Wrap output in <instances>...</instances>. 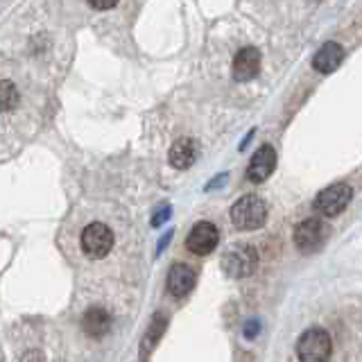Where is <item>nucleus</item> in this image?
<instances>
[{
    "label": "nucleus",
    "instance_id": "9d476101",
    "mask_svg": "<svg viewBox=\"0 0 362 362\" xmlns=\"http://www.w3.org/2000/svg\"><path fill=\"white\" fill-rule=\"evenodd\" d=\"M260 71V52L256 48H243L240 52L235 54L233 59V77L238 82H247V79L256 77Z\"/></svg>",
    "mask_w": 362,
    "mask_h": 362
},
{
    "label": "nucleus",
    "instance_id": "7ed1b4c3",
    "mask_svg": "<svg viewBox=\"0 0 362 362\" xmlns=\"http://www.w3.org/2000/svg\"><path fill=\"white\" fill-rule=\"evenodd\" d=\"M258 267V254L252 245H235L222 256V269L231 279H247Z\"/></svg>",
    "mask_w": 362,
    "mask_h": 362
},
{
    "label": "nucleus",
    "instance_id": "20e7f679",
    "mask_svg": "<svg viewBox=\"0 0 362 362\" xmlns=\"http://www.w3.org/2000/svg\"><path fill=\"white\" fill-rule=\"evenodd\" d=\"M79 243H82V249L88 258H105L113 247V231L102 222H90L82 231Z\"/></svg>",
    "mask_w": 362,
    "mask_h": 362
},
{
    "label": "nucleus",
    "instance_id": "423d86ee",
    "mask_svg": "<svg viewBox=\"0 0 362 362\" xmlns=\"http://www.w3.org/2000/svg\"><path fill=\"white\" fill-rule=\"evenodd\" d=\"M328 235V226L320 218H305L303 222L297 224L294 229V245H297L301 252H315L320 249Z\"/></svg>",
    "mask_w": 362,
    "mask_h": 362
},
{
    "label": "nucleus",
    "instance_id": "9b49d317",
    "mask_svg": "<svg viewBox=\"0 0 362 362\" xmlns=\"http://www.w3.org/2000/svg\"><path fill=\"white\" fill-rule=\"evenodd\" d=\"M342 59H344L342 45L335 41H328L313 57V66H315V71H320V73H333L335 68L342 64Z\"/></svg>",
    "mask_w": 362,
    "mask_h": 362
},
{
    "label": "nucleus",
    "instance_id": "6ab92c4d",
    "mask_svg": "<svg viewBox=\"0 0 362 362\" xmlns=\"http://www.w3.org/2000/svg\"><path fill=\"white\" fill-rule=\"evenodd\" d=\"M170 238H173V231H168L163 238H161V243H158V247H156V254H161L163 249L168 247V243H170Z\"/></svg>",
    "mask_w": 362,
    "mask_h": 362
},
{
    "label": "nucleus",
    "instance_id": "a211bd4d",
    "mask_svg": "<svg viewBox=\"0 0 362 362\" xmlns=\"http://www.w3.org/2000/svg\"><path fill=\"white\" fill-rule=\"evenodd\" d=\"M88 5L95 9H111L113 5H118V0H88Z\"/></svg>",
    "mask_w": 362,
    "mask_h": 362
},
{
    "label": "nucleus",
    "instance_id": "0eeeda50",
    "mask_svg": "<svg viewBox=\"0 0 362 362\" xmlns=\"http://www.w3.org/2000/svg\"><path fill=\"white\" fill-rule=\"evenodd\" d=\"M220 243V231L218 226H215L213 222H197L195 226L190 229L188 238H186V247L188 252L197 254V256H206L211 254L215 247H218Z\"/></svg>",
    "mask_w": 362,
    "mask_h": 362
},
{
    "label": "nucleus",
    "instance_id": "4468645a",
    "mask_svg": "<svg viewBox=\"0 0 362 362\" xmlns=\"http://www.w3.org/2000/svg\"><path fill=\"white\" fill-rule=\"evenodd\" d=\"M165 328H168V315H165V313H156V315L152 317V324L147 326L145 335L141 337V354H143V356H150L152 351L156 349L158 339H161V335H163Z\"/></svg>",
    "mask_w": 362,
    "mask_h": 362
},
{
    "label": "nucleus",
    "instance_id": "f3484780",
    "mask_svg": "<svg viewBox=\"0 0 362 362\" xmlns=\"http://www.w3.org/2000/svg\"><path fill=\"white\" fill-rule=\"evenodd\" d=\"M170 215H173V211H170V206H163V209H161V213H156L154 218H152V226H161V224L170 218Z\"/></svg>",
    "mask_w": 362,
    "mask_h": 362
},
{
    "label": "nucleus",
    "instance_id": "6e6552de",
    "mask_svg": "<svg viewBox=\"0 0 362 362\" xmlns=\"http://www.w3.org/2000/svg\"><path fill=\"white\" fill-rule=\"evenodd\" d=\"M195 281H197V274L195 269L186 263H175L168 272V292L173 294L177 299H184L186 294H190V290L195 288Z\"/></svg>",
    "mask_w": 362,
    "mask_h": 362
},
{
    "label": "nucleus",
    "instance_id": "f257e3e1",
    "mask_svg": "<svg viewBox=\"0 0 362 362\" xmlns=\"http://www.w3.org/2000/svg\"><path fill=\"white\" fill-rule=\"evenodd\" d=\"M333 351V335L324 326H313L297 339L299 362H328Z\"/></svg>",
    "mask_w": 362,
    "mask_h": 362
},
{
    "label": "nucleus",
    "instance_id": "39448f33",
    "mask_svg": "<svg viewBox=\"0 0 362 362\" xmlns=\"http://www.w3.org/2000/svg\"><path fill=\"white\" fill-rule=\"evenodd\" d=\"M351 197H354V190L346 184H333L324 188L320 195L315 199V209L320 211L322 215H328V218H333V215H339L346 206Z\"/></svg>",
    "mask_w": 362,
    "mask_h": 362
},
{
    "label": "nucleus",
    "instance_id": "1a4fd4ad",
    "mask_svg": "<svg viewBox=\"0 0 362 362\" xmlns=\"http://www.w3.org/2000/svg\"><path fill=\"white\" fill-rule=\"evenodd\" d=\"M274 168H276L274 147L263 145V147H258L256 154L252 156V161H249L247 177H249V181H254V184H260V181H265L272 173H274Z\"/></svg>",
    "mask_w": 362,
    "mask_h": 362
},
{
    "label": "nucleus",
    "instance_id": "2eb2a0df",
    "mask_svg": "<svg viewBox=\"0 0 362 362\" xmlns=\"http://www.w3.org/2000/svg\"><path fill=\"white\" fill-rule=\"evenodd\" d=\"M18 105V90L9 79H0V111H11Z\"/></svg>",
    "mask_w": 362,
    "mask_h": 362
},
{
    "label": "nucleus",
    "instance_id": "f8f14e48",
    "mask_svg": "<svg viewBox=\"0 0 362 362\" xmlns=\"http://www.w3.org/2000/svg\"><path fill=\"white\" fill-rule=\"evenodd\" d=\"M84 333L93 339H100L105 337L109 331H111V317L105 308H100V305H93V308H88L84 313Z\"/></svg>",
    "mask_w": 362,
    "mask_h": 362
},
{
    "label": "nucleus",
    "instance_id": "ddd939ff",
    "mask_svg": "<svg viewBox=\"0 0 362 362\" xmlns=\"http://www.w3.org/2000/svg\"><path fill=\"white\" fill-rule=\"evenodd\" d=\"M170 165L177 170H186L195 163L197 158V145L192 139H179L173 147H170Z\"/></svg>",
    "mask_w": 362,
    "mask_h": 362
},
{
    "label": "nucleus",
    "instance_id": "dca6fc26",
    "mask_svg": "<svg viewBox=\"0 0 362 362\" xmlns=\"http://www.w3.org/2000/svg\"><path fill=\"white\" fill-rule=\"evenodd\" d=\"M258 333H260V322H258V320H249V322L245 324V337H247V339H254Z\"/></svg>",
    "mask_w": 362,
    "mask_h": 362
},
{
    "label": "nucleus",
    "instance_id": "f03ea898",
    "mask_svg": "<svg viewBox=\"0 0 362 362\" xmlns=\"http://www.w3.org/2000/svg\"><path fill=\"white\" fill-rule=\"evenodd\" d=\"M231 222L240 231H256L267 222V204L258 195H245L231 206Z\"/></svg>",
    "mask_w": 362,
    "mask_h": 362
}]
</instances>
